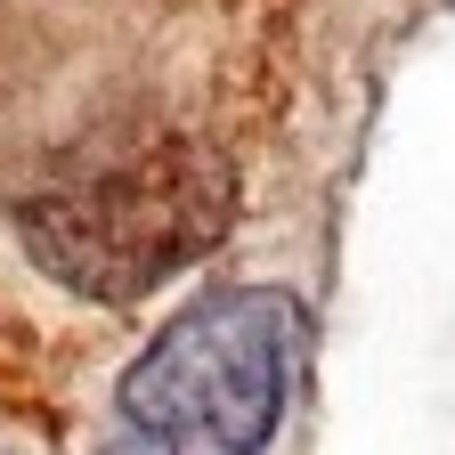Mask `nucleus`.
I'll return each instance as SVG.
<instances>
[{
    "label": "nucleus",
    "instance_id": "2",
    "mask_svg": "<svg viewBox=\"0 0 455 455\" xmlns=\"http://www.w3.org/2000/svg\"><path fill=\"white\" fill-rule=\"evenodd\" d=\"M309 309L284 284H228L171 317L123 374L139 455H260L293 407Z\"/></svg>",
    "mask_w": 455,
    "mask_h": 455
},
{
    "label": "nucleus",
    "instance_id": "1",
    "mask_svg": "<svg viewBox=\"0 0 455 455\" xmlns=\"http://www.w3.org/2000/svg\"><path fill=\"white\" fill-rule=\"evenodd\" d=\"M228 196H236L228 163L204 139L163 131V139H131L41 171L17 204V236L57 284L131 301L220 244Z\"/></svg>",
    "mask_w": 455,
    "mask_h": 455
}]
</instances>
